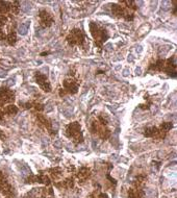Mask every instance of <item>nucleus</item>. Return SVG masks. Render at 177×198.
<instances>
[{"instance_id":"obj_7","label":"nucleus","mask_w":177,"mask_h":198,"mask_svg":"<svg viewBox=\"0 0 177 198\" xmlns=\"http://www.w3.org/2000/svg\"><path fill=\"white\" fill-rule=\"evenodd\" d=\"M64 87L69 93L74 94V93H76L77 92L78 83H77L75 80H73V79H66L64 81Z\"/></svg>"},{"instance_id":"obj_16","label":"nucleus","mask_w":177,"mask_h":198,"mask_svg":"<svg viewBox=\"0 0 177 198\" xmlns=\"http://www.w3.org/2000/svg\"><path fill=\"white\" fill-rule=\"evenodd\" d=\"M3 114H4V112H1V113H0V120L3 118Z\"/></svg>"},{"instance_id":"obj_14","label":"nucleus","mask_w":177,"mask_h":198,"mask_svg":"<svg viewBox=\"0 0 177 198\" xmlns=\"http://www.w3.org/2000/svg\"><path fill=\"white\" fill-rule=\"evenodd\" d=\"M6 76V71L3 70V69H0V78H3V77Z\"/></svg>"},{"instance_id":"obj_17","label":"nucleus","mask_w":177,"mask_h":198,"mask_svg":"<svg viewBox=\"0 0 177 198\" xmlns=\"http://www.w3.org/2000/svg\"><path fill=\"white\" fill-rule=\"evenodd\" d=\"M0 138H1V139H3V140H4V138H5V136H3V134H1V132H0Z\"/></svg>"},{"instance_id":"obj_9","label":"nucleus","mask_w":177,"mask_h":198,"mask_svg":"<svg viewBox=\"0 0 177 198\" xmlns=\"http://www.w3.org/2000/svg\"><path fill=\"white\" fill-rule=\"evenodd\" d=\"M157 132H159V130H157V128L156 127H148L145 129L144 134H145L146 137H153V136L156 134Z\"/></svg>"},{"instance_id":"obj_4","label":"nucleus","mask_w":177,"mask_h":198,"mask_svg":"<svg viewBox=\"0 0 177 198\" xmlns=\"http://www.w3.org/2000/svg\"><path fill=\"white\" fill-rule=\"evenodd\" d=\"M36 80H37V82L40 85V87H42V88H43L44 91H46V92L51 91L50 83H49L48 79H47V77H46L44 74H41V73L36 74Z\"/></svg>"},{"instance_id":"obj_15","label":"nucleus","mask_w":177,"mask_h":198,"mask_svg":"<svg viewBox=\"0 0 177 198\" xmlns=\"http://www.w3.org/2000/svg\"><path fill=\"white\" fill-rule=\"evenodd\" d=\"M99 198H107V195L106 194H101V195L99 196Z\"/></svg>"},{"instance_id":"obj_3","label":"nucleus","mask_w":177,"mask_h":198,"mask_svg":"<svg viewBox=\"0 0 177 198\" xmlns=\"http://www.w3.org/2000/svg\"><path fill=\"white\" fill-rule=\"evenodd\" d=\"M70 45H83L85 43V34L80 29H73L67 38Z\"/></svg>"},{"instance_id":"obj_5","label":"nucleus","mask_w":177,"mask_h":198,"mask_svg":"<svg viewBox=\"0 0 177 198\" xmlns=\"http://www.w3.org/2000/svg\"><path fill=\"white\" fill-rule=\"evenodd\" d=\"M14 100V93L12 91L7 90L6 88L0 89V101L1 104L5 102H11Z\"/></svg>"},{"instance_id":"obj_10","label":"nucleus","mask_w":177,"mask_h":198,"mask_svg":"<svg viewBox=\"0 0 177 198\" xmlns=\"http://www.w3.org/2000/svg\"><path fill=\"white\" fill-rule=\"evenodd\" d=\"M11 9L9 3L4 2V1H0V13H6L9 12Z\"/></svg>"},{"instance_id":"obj_11","label":"nucleus","mask_w":177,"mask_h":198,"mask_svg":"<svg viewBox=\"0 0 177 198\" xmlns=\"http://www.w3.org/2000/svg\"><path fill=\"white\" fill-rule=\"evenodd\" d=\"M6 39H7V41H9V44L14 45V44L16 43V41H17V37H16L15 31H11V32L9 34V36L6 37Z\"/></svg>"},{"instance_id":"obj_8","label":"nucleus","mask_w":177,"mask_h":198,"mask_svg":"<svg viewBox=\"0 0 177 198\" xmlns=\"http://www.w3.org/2000/svg\"><path fill=\"white\" fill-rule=\"evenodd\" d=\"M29 23L30 22H25V23L20 25V27H19V34H21V36H25V34H27L28 28H29Z\"/></svg>"},{"instance_id":"obj_12","label":"nucleus","mask_w":177,"mask_h":198,"mask_svg":"<svg viewBox=\"0 0 177 198\" xmlns=\"http://www.w3.org/2000/svg\"><path fill=\"white\" fill-rule=\"evenodd\" d=\"M17 112H18V107H15V105H9V107H6L5 110H4V113L9 114V115L16 114Z\"/></svg>"},{"instance_id":"obj_13","label":"nucleus","mask_w":177,"mask_h":198,"mask_svg":"<svg viewBox=\"0 0 177 198\" xmlns=\"http://www.w3.org/2000/svg\"><path fill=\"white\" fill-rule=\"evenodd\" d=\"M172 123L171 122H166V123H162V131H164V132H167L168 130H170L172 128Z\"/></svg>"},{"instance_id":"obj_2","label":"nucleus","mask_w":177,"mask_h":198,"mask_svg":"<svg viewBox=\"0 0 177 198\" xmlns=\"http://www.w3.org/2000/svg\"><path fill=\"white\" fill-rule=\"evenodd\" d=\"M66 134L69 138H73L76 143L83 142V132L80 130V125L78 122H73L67 126Z\"/></svg>"},{"instance_id":"obj_6","label":"nucleus","mask_w":177,"mask_h":198,"mask_svg":"<svg viewBox=\"0 0 177 198\" xmlns=\"http://www.w3.org/2000/svg\"><path fill=\"white\" fill-rule=\"evenodd\" d=\"M40 19H41V25L43 27H48L53 23V18L52 16L46 11H41L40 12Z\"/></svg>"},{"instance_id":"obj_1","label":"nucleus","mask_w":177,"mask_h":198,"mask_svg":"<svg viewBox=\"0 0 177 198\" xmlns=\"http://www.w3.org/2000/svg\"><path fill=\"white\" fill-rule=\"evenodd\" d=\"M90 30H91V34H93V37L95 39V42L98 46H101L108 38V34H107L106 30L103 29V28L99 27L96 23L94 22H91L90 24Z\"/></svg>"}]
</instances>
